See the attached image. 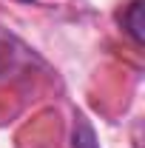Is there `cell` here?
Returning <instances> with one entry per match:
<instances>
[{
	"mask_svg": "<svg viewBox=\"0 0 145 148\" xmlns=\"http://www.w3.org/2000/svg\"><path fill=\"white\" fill-rule=\"evenodd\" d=\"M122 29L134 37L137 46H142V43H145V32H142V29H145V26H142V0H131V3H128V9L122 12Z\"/></svg>",
	"mask_w": 145,
	"mask_h": 148,
	"instance_id": "cell-1",
	"label": "cell"
}]
</instances>
